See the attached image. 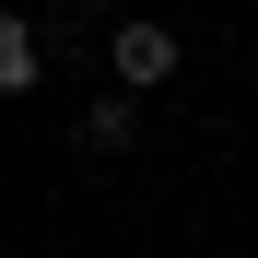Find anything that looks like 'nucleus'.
Segmentation results:
<instances>
[{"instance_id": "nucleus-1", "label": "nucleus", "mask_w": 258, "mask_h": 258, "mask_svg": "<svg viewBox=\"0 0 258 258\" xmlns=\"http://www.w3.org/2000/svg\"><path fill=\"white\" fill-rule=\"evenodd\" d=\"M106 71H117V94H153V82H176V35L164 24H117L106 35Z\"/></svg>"}, {"instance_id": "nucleus-2", "label": "nucleus", "mask_w": 258, "mask_h": 258, "mask_svg": "<svg viewBox=\"0 0 258 258\" xmlns=\"http://www.w3.org/2000/svg\"><path fill=\"white\" fill-rule=\"evenodd\" d=\"M35 71H47V59H35V24L0 12V94H35Z\"/></svg>"}, {"instance_id": "nucleus-3", "label": "nucleus", "mask_w": 258, "mask_h": 258, "mask_svg": "<svg viewBox=\"0 0 258 258\" xmlns=\"http://www.w3.org/2000/svg\"><path fill=\"white\" fill-rule=\"evenodd\" d=\"M129 129H141V117H129V94H94V117H82V153H129Z\"/></svg>"}]
</instances>
